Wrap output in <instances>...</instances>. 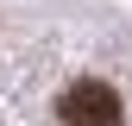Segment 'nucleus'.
<instances>
[{
    "instance_id": "f257e3e1",
    "label": "nucleus",
    "mask_w": 132,
    "mask_h": 126,
    "mask_svg": "<svg viewBox=\"0 0 132 126\" xmlns=\"http://www.w3.org/2000/svg\"><path fill=\"white\" fill-rule=\"evenodd\" d=\"M57 120H63V126H126V107H120V94H113L107 82L82 76V82H69V88H63Z\"/></svg>"
}]
</instances>
